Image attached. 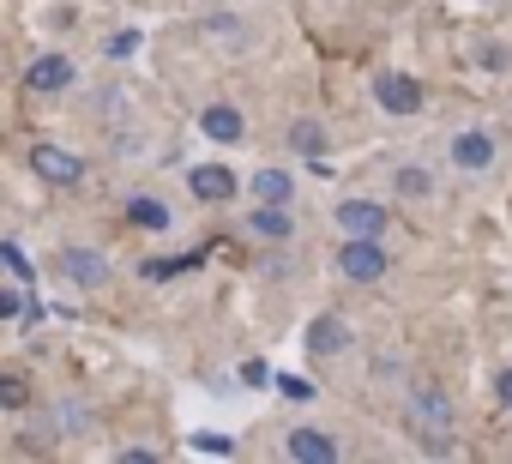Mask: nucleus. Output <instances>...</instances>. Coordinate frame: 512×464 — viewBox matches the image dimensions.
Masks as SVG:
<instances>
[{
	"label": "nucleus",
	"mask_w": 512,
	"mask_h": 464,
	"mask_svg": "<svg viewBox=\"0 0 512 464\" xmlns=\"http://www.w3.org/2000/svg\"><path fill=\"white\" fill-rule=\"evenodd\" d=\"M386 248L374 242V236H344V248H338V272L350 278V284H380L386 278Z\"/></svg>",
	"instance_id": "f257e3e1"
},
{
	"label": "nucleus",
	"mask_w": 512,
	"mask_h": 464,
	"mask_svg": "<svg viewBox=\"0 0 512 464\" xmlns=\"http://www.w3.org/2000/svg\"><path fill=\"white\" fill-rule=\"evenodd\" d=\"M410 410H416V434L428 446H446V422H452V404L434 392V386H410Z\"/></svg>",
	"instance_id": "f03ea898"
},
{
	"label": "nucleus",
	"mask_w": 512,
	"mask_h": 464,
	"mask_svg": "<svg viewBox=\"0 0 512 464\" xmlns=\"http://www.w3.org/2000/svg\"><path fill=\"white\" fill-rule=\"evenodd\" d=\"M55 272H61V278H73V284H85V290L109 284V260H103V254H91V248H61V254H55Z\"/></svg>",
	"instance_id": "7ed1b4c3"
},
{
	"label": "nucleus",
	"mask_w": 512,
	"mask_h": 464,
	"mask_svg": "<svg viewBox=\"0 0 512 464\" xmlns=\"http://www.w3.org/2000/svg\"><path fill=\"white\" fill-rule=\"evenodd\" d=\"M338 229L344 236H386V205H374V199H344L338 205Z\"/></svg>",
	"instance_id": "20e7f679"
},
{
	"label": "nucleus",
	"mask_w": 512,
	"mask_h": 464,
	"mask_svg": "<svg viewBox=\"0 0 512 464\" xmlns=\"http://www.w3.org/2000/svg\"><path fill=\"white\" fill-rule=\"evenodd\" d=\"M31 169H37L43 181H55V187H79V181H85V163H79L73 151H55V145H37V151H31Z\"/></svg>",
	"instance_id": "39448f33"
},
{
	"label": "nucleus",
	"mask_w": 512,
	"mask_h": 464,
	"mask_svg": "<svg viewBox=\"0 0 512 464\" xmlns=\"http://www.w3.org/2000/svg\"><path fill=\"white\" fill-rule=\"evenodd\" d=\"M199 133H205V139H217V145H241V139H247V121H241V109L211 103V109L199 115Z\"/></svg>",
	"instance_id": "423d86ee"
},
{
	"label": "nucleus",
	"mask_w": 512,
	"mask_h": 464,
	"mask_svg": "<svg viewBox=\"0 0 512 464\" xmlns=\"http://www.w3.org/2000/svg\"><path fill=\"white\" fill-rule=\"evenodd\" d=\"M380 109H392V115H416V109H422V85L404 79V73H386V79H380Z\"/></svg>",
	"instance_id": "0eeeda50"
},
{
	"label": "nucleus",
	"mask_w": 512,
	"mask_h": 464,
	"mask_svg": "<svg viewBox=\"0 0 512 464\" xmlns=\"http://www.w3.org/2000/svg\"><path fill=\"white\" fill-rule=\"evenodd\" d=\"M284 452H290V458H314V464H332V458H338V440H332V434H320V428H290Z\"/></svg>",
	"instance_id": "6e6552de"
},
{
	"label": "nucleus",
	"mask_w": 512,
	"mask_h": 464,
	"mask_svg": "<svg viewBox=\"0 0 512 464\" xmlns=\"http://www.w3.org/2000/svg\"><path fill=\"white\" fill-rule=\"evenodd\" d=\"M452 163H458V169H488V163H494V139H488L482 127L458 133V139H452Z\"/></svg>",
	"instance_id": "1a4fd4ad"
},
{
	"label": "nucleus",
	"mask_w": 512,
	"mask_h": 464,
	"mask_svg": "<svg viewBox=\"0 0 512 464\" xmlns=\"http://www.w3.org/2000/svg\"><path fill=\"white\" fill-rule=\"evenodd\" d=\"M344 344H350V326H344V320H332V314H320V320L308 326V350H314V356H338Z\"/></svg>",
	"instance_id": "9d476101"
},
{
	"label": "nucleus",
	"mask_w": 512,
	"mask_h": 464,
	"mask_svg": "<svg viewBox=\"0 0 512 464\" xmlns=\"http://www.w3.org/2000/svg\"><path fill=\"white\" fill-rule=\"evenodd\" d=\"M247 187H253V199H260V205H290V199H296V181H290L284 169H260Z\"/></svg>",
	"instance_id": "9b49d317"
},
{
	"label": "nucleus",
	"mask_w": 512,
	"mask_h": 464,
	"mask_svg": "<svg viewBox=\"0 0 512 464\" xmlns=\"http://www.w3.org/2000/svg\"><path fill=\"white\" fill-rule=\"evenodd\" d=\"M193 193L217 205V199H229V193H235V175H229L223 163H205V169H193Z\"/></svg>",
	"instance_id": "f8f14e48"
},
{
	"label": "nucleus",
	"mask_w": 512,
	"mask_h": 464,
	"mask_svg": "<svg viewBox=\"0 0 512 464\" xmlns=\"http://www.w3.org/2000/svg\"><path fill=\"white\" fill-rule=\"evenodd\" d=\"M247 236H260V242H284L290 236V217H284V205H260L247 217Z\"/></svg>",
	"instance_id": "ddd939ff"
},
{
	"label": "nucleus",
	"mask_w": 512,
	"mask_h": 464,
	"mask_svg": "<svg viewBox=\"0 0 512 464\" xmlns=\"http://www.w3.org/2000/svg\"><path fill=\"white\" fill-rule=\"evenodd\" d=\"M61 85H73V61L49 55V61H37V67H31V91H61Z\"/></svg>",
	"instance_id": "4468645a"
},
{
	"label": "nucleus",
	"mask_w": 512,
	"mask_h": 464,
	"mask_svg": "<svg viewBox=\"0 0 512 464\" xmlns=\"http://www.w3.org/2000/svg\"><path fill=\"white\" fill-rule=\"evenodd\" d=\"M392 187H398L404 199H428V193H434V175L416 169V163H404V169H392Z\"/></svg>",
	"instance_id": "2eb2a0df"
},
{
	"label": "nucleus",
	"mask_w": 512,
	"mask_h": 464,
	"mask_svg": "<svg viewBox=\"0 0 512 464\" xmlns=\"http://www.w3.org/2000/svg\"><path fill=\"white\" fill-rule=\"evenodd\" d=\"M290 145H296L302 157H326V127H320V121H296V127H290Z\"/></svg>",
	"instance_id": "dca6fc26"
},
{
	"label": "nucleus",
	"mask_w": 512,
	"mask_h": 464,
	"mask_svg": "<svg viewBox=\"0 0 512 464\" xmlns=\"http://www.w3.org/2000/svg\"><path fill=\"white\" fill-rule=\"evenodd\" d=\"M133 223H145V229H169V205H157V199H133Z\"/></svg>",
	"instance_id": "f3484780"
},
{
	"label": "nucleus",
	"mask_w": 512,
	"mask_h": 464,
	"mask_svg": "<svg viewBox=\"0 0 512 464\" xmlns=\"http://www.w3.org/2000/svg\"><path fill=\"white\" fill-rule=\"evenodd\" d=\"M0 404H25V380L19 374H0Z\"/></svg>",
	"instance_id": "a211bd4d"
},
{
	"label": "nucleus",
	"mask_w": 512,
	"mask_h": 464,
	"mask_svg": "<svg viewBox=\"0 0 512 464\" xmlns=\"http://www.w3.org/2000/svg\"><path fill=\"white\" fill-rule=\"evenodd\" d=\"M278 392H290V398H308L314 386H308V380H296V374H278Z\"/></svg>",
	"instance_id": "6ab92c4d"
},
{
	"label": "nucleus",
	"mask_w": 512,
	"mask_h": 464,
	"mask_svg": "<svg viewBox=\"0 0 512 464\" xmlns=\"http://www.w3.org/2000/svg\"><path fill=\"white\" fill-rule=\"evenodd\" d=\"M109 49H115V55H133V49H139V31H121V37H115Z\"/></svg>",
	"instance_id": "aec40b11"
},
{
	"label": "nucleus",
	"mask_w": 512,
	"mask_h": 464,
	"mask_svg": "<svg viewBox=\"0 0 512 464\" xmlns=\"http://www.w3.org/2000/svg\"><path fill=\"white\" fill-rule=\"evenodd\" d=\"M494 392H500V404H506V410H512V368H506V374H500V380H494Z\"/></svg>",
	"instance_id": "412c9836"
}]
</instances>
